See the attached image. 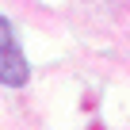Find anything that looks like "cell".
Masks as SVG:
<instances>
[{
	"mask_svg": "<svg viewBox=\"0 0 130 130\" xmlns=\"http://www.w3.org/2000/svg\"><path fill=\"white\" fill-rule=\"evenodd\" d=\"M27 80H31V61H27L8 15H0V84L4 88H23Z\"/></svg>",
	"mask_w": 130,
	"mask_h": 130,
	"instance_id": "1",
	"label": "cell"
}]
</instances>
